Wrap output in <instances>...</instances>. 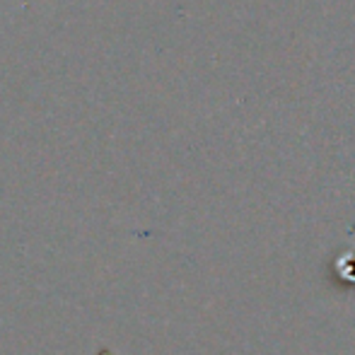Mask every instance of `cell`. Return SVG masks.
I'll return each mask as SVG.
<instances>
[{"label": "cell", "instance_id": "1", "mask_svg": "<svg viewBox=\"0 0 355 355\" xmlns=\"http://www.w3.org/2000/svg\"><path fill=\"white\" fill-rule=\"evenodd\" d=\"M334 268H336V276L341 278V281H346L348 285H355V249L353 252L341 254V257L336 259V263H334Z\"/></svg>", "mask_w": 355, "mask_h": 355}]
</instances>
